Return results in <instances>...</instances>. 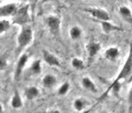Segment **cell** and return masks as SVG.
Masks as SVG:
<instances>
[{
    "mask_svg": "<svg viewBox=\"0 0 132 113\" xmlns=\"http://www.w3.org/2000/svg\"><path fill=\"white\" fill-rule=\"evenodd\" d=\"M100 50V44L96 42H91L88 45V55L89 59L93 58L97 55V53Z\"/></svg>",
    "mask_w": 132,
    "mask_h": 113,
    "instance_id": "cell-10",
    "label": "cell"
},
{
    "mask_svg": "<svg viewBox=\"0 0 132 113\" xmlns=\"http://www.w3.org/2000/svg\"><path fill=\"white\" fill-rule=\"evenodd\" d=\"M47 25L54 34H57L59 32L60 21L56 17H49L47 18Z\"/></svg>",
    "mask_w": 132,
    "mask_h": 113,
    "instance_id": "cell-5",
    "label": "cell"
},
{
    "mask_svg": "<svg viewBox=\"0 0 132 113\" xmlns=\"http://www.w3.org/2000/svg\"><path fill=\"white\" fill-rule=\"evenodd\" d=\"M120 13L122 16V18L125 19V21L132 23V14L129 8L126 7H121L120 8Z\"/></svg>",
    "mask_w": 132,
    "mask_h": 113,
    "instance_id": "cell-14",
    "label": "cell"
},
{
    "mask_svg": "<svg viewBox=\"0 0 132 113\" xmlns=\"http://www.w3.org/2000/svg\"><path fill=\"white\" fill-rule=\"evenodd\" d=\"M102 113H106V112H102Z\"/></svg>",
    "mask_w": 132,
    "mask_h": 113,
    "instance_id": "cell-26",
    "label": "cell"
},
{
    "mask_svg": "<svg viewBox=\"0 0 132 113\" xmlns=\"http://www.w3.org/2000/svg\"><path fill=\"white\" fill-rule=\"evenodd\" d=\"M119 55V50L116 47H111L107 49L105 52V56L110 60H114Z\"/></svg>",
    "mask_w": 132,
    "mask_h": 113,
    "instance_id": "cell-13",
    "label": "cell"
},
{
    "mask_svg": "<svg viewBox=\"0 0 132 113\" xmlns=\"http://www.w3.org/2000/svg\"><path fill=\"white\" fill-rule=\"evenodd\" d=\"M86 12H89L91 15H93L94 18L101 21H108L110 17L108 13L102 9H98V8H89V9H85Z\"/></svg>",
    "mask_w": 132,
    "mask_h": 113,
    "instance_id": "cell-4",
    "label": "cell"
},
{
    "mask_svg": "<svg viewBox=\"0 0 132 113\" xmlns=\"http://www.w3.org/2000/svg\"><path fill=\"white\" fill-rule=\"evenodd\" d=\"M102 30L104 31V32L106 33H109L111 31H119L121 30V28L114 26V25L109 23L107 21H102Z\"/></svg>",
    "mask_w": 132,
    "mask_h": 113,
    "instance_id": "cell-16",
    "label": "cell"
},
{
    "mask_svg": "<svg viewBox=\"0 0 132 113\" xmlns=\"http://www.w3.org/2000/svg\"><path fill=\"white\" fill-rule=\"evenodd\" d=\"M18 11L16 9V4L11 3L7 4V5L3 6L0 9V16L1 17H7V16H11V15H15V13Z\"/></svg>",
    "mask_w": 132,
    "mask_h": 113,
    "instance_id": "cell-7",
    "label": "cell"
},
{
    "mask_svg": "<svg viewBox=\"0 0 132 113\" xmlns=\"http://www.w3.org/2000/svg\"><path fill=\"white\" fill-rule=\"evenodd\" d=\"M9 26L10 24L7 21L2 20L1 22H0V33H3L5 31H7L9 28Z\"/></svg>",
    "mask_w": 132,
    "mask_h": 113,
    "instance_id": "cell-22",
    "label": "cell"
},
{
    "mask_svg": "<svg viewBox=\"0 0 132 113\" xmlns=\"http://www.w3.org/2000/svg\"><path fill=\"white\" fill-rule=\"evenodd\" d=\"M47 113H60V111H58V110H52V111H48Z\"/></svg>",
    "mask_w": 132,
    "mask_h": 113,
    "instance_id": "cell-24",
    "label": "cell"
},
{
    "mask_svg": "<svg viewBox=\"0 0 132 113\" xmlns=\"http://www.w3.org/2000/svg\"><path fill=\"white\" fill-rule=\"evenodd\" d=\"M42 83L45 87H51L56 83V78L53 75H46L43 78Z\"/></svg>",
    "mask_w": 132,
    "mask_h": 113,
    "instance_id": "cell-15",
    "label": "cell"
},
{
    "mask_svg": "<svg viewBox=\"0 0 132 113\" xmlns=\"http://www.w3.org/2000/svg\"><path fill=\"white\" fill-rule=\"evenodd\" d=\"M73 107H74V109L78 111H82L84 107V102L82 101V99H79V98L76 99L73 102Z\"/></svg>",
    "mask_w": 132,
    "mask_h": 113,
    "instance_id": "cell-20",
    "label": "cell"
},
{
    "mask_svg": "<svg viewBox=\"0 0 132 113\" xmlns=\"http://www.w3.org/2000/svg\"><path fill=\"white\" fill-rule=\"evenodd\" d=\"M22 105H23V103L22 101V98H21L18 92L15 90L14 95H13V97H12V101H11V106L12 108H14V109H18V108L22 107Z\"/></svg>",
    "mask_w": 132,
    "mask_h": 113,
    "instance_id": "cell-9",
    "label": "cell"
},
{
    "mask_svg": "<svg viewBox=\"0 0 132 113\" xmlns=\"http://www.w3.org/2000/svg\"><path fill=\"white\" fill-rule=\"evenodd\" d=\"M128 102H129V111L130 113H132V87L129 92V95H128Z\"/></svg>",
    "mask_w": 132,
    "mask_h": 113,
    "instance_id": "cell-23",
    "label": "cell"
},
{
    "mask_svg": "<svg viewBox=\"0 0 132 113\" xmlns=\"http://www.w3.org/2000/svg\"><path fill=\"white\" fill-rule=\"evenodd\" d=\"M69 89V84L68 83H64L61 85L59 91H58V93H59L60 95H65L68 93Z\"/></svg>",
    "mask_w": 132,
    "mask_h": 113,
    "instance_id": "cell-21",
    "label": "cell"
},
{
    "mask_svg": "<svg viewBox=\"0 0 132 113\" xmlns=\"http://www.w3.org/2000/svg\"><path fill=\"white\" fill-rule=\"evenodd\" d=\"M31 70L32 74H38L41 72V66H40V60H37L32 63L31 66Z\"/></svg>",
    "mask_w": 132,
    "mask_h": 113,
    "instance_id": "cell-17",
    "label": "cell"
},
{
    "mask_svg": "<svg viewBox=\"0 0 132 113\" xmlns=\"http://www.w3.org/2000/svg\"><path fill=\"white\" fill-rule=\"evenodd\" d=\"M39 95V90L36 87H30L25 90V96L28 100H32Z\"/></svg>",
    "mask_w": 132,
    "mask_h": 113,
    "instance_id": "cell-12",
    "label": "cell"
},
{
    "mask_svg": "<svg viewBox=\"0 0 132 113\" xmlns=\"http://www.w3.org/2000/svg\"><path fill=\"white\" fill-rule=\"evenodd\" d=\"M43 58L44 60L51 66H60V63L58 58L51 54L47 51H43Z\"/></svg>",
    "mask_w": 132,
    "mask_h": 113,
    "instance_id": "cell-6",
    "label": "cell"
},
{
    "mask_svg": "<svg viewBox=\"0 0 132 113\" xmlns=\"http://www.w3.org/2000/svg\"><path fill=\"white\" fill-rule=\"evenodd\" d=\"M72 66L74 69H78V70H81L82 69H84V62H82L80 59H78V58H74L72 60Z\"/></svg>",
    "mask_w": 132,
    "mask_h": 113,
    "instance_id": "cell-19",
    "label": "cell"
},
{
    "mask_svg": "<svg viewBox=\"0 0 132 113\" xmlns=\"http://www.w3.org/2000/svg\"><path fill=\"white\" fill-rule=\"evenodd\" d=\"M130 76H132V60H131V54H130V52H129V55H128L127 60L125 63V64H124L123 68L121 69V72L119 73L118 76L116 78V79L111 84V86L107 88V90L101 96L100 98H98V101H102V100L104 99V98L106 97V96L109 93L110 90H111L112 87L115 86L116 84L120 83L119 82L121 81V79H127V78H129Z\"/></svg>",
    "mask_w": 132,
    "mask_h": 113,
    "instance_id": "cell-1",
    "label": "cell"
},
{
    "mask_svg": "<svg viewBox=\"0 0 132 113\" xmlns=\"http://www.w3.org/2000/svg\"><path fill=\"white\" fill-rule=\"evenodd\" d=\"M82 84L84 86V88L88 89L93 93H97V87L93 83V82L89 78H84L82 80Z\"/></svg>",
    "mask_w": 132,
    "mask_h": 113,
    "instance_id": "cell-11",
    "label": "cell"
},
{
    "mask_svg": "<svg viewBox=\"0 0 132 113\" xmlns=\"http://www.w3.org/2000/svg\"><path fill=\"white\" fill-rule=\"evenodd\" d=\"M70 36L73 40H77L81 36V30L80 28H78V27H73L70 29Z\"/></svg>",
    "mask_w": 132,
    "mask_h": 113,
    "instance_id": "cell-18",
    "label": "cell"
},
{
    "mask_svg": "<svg viewBox=\"0 0 132 113\" xmlns=\"http://www.w3.org/2000/svg\"><path fill=\"white\" fill-rule=\"evenodd\" d=\"M32 40V31L30 27L22 28L20 35L18 38V48H16V55L20 52H22V50L27 46L31 43Z\"/></svg>",
    "mask_w": 132,
    "mask_h": 113,
    "instance_id": "cell-2",
    "label": "cell"
},
{
    "mask_svg": "<svg viewBox=\"0 0 132 113\" xmlns=\"http://www.w3.org/2000/svg\"><path fill=\"white\" fill-rule=\"evenodd\" d=\"M27 60H28V55H26V54H24V55H22L19 58V60L18 62V64H16V73H15L16 79L19 78L24 66L26 64V63L27 62Z\"/></svg>",
    "mask_w": 132,
    "mask_h": 113,
    "instance_id": "cell-8",
    "label": "cell"
},
{
    "mask_svg": "<svg viewBox=\"0 0 132 113\" xmlns=\"http://www.w3.org/2000/svg\"><path fill=\"white\" fill-rule=\"evenodd\" d=\"M27 10H28V7L26 6V7L20 8L19 10L16 11V12L15 13V17H14V21L16 23L23 24L27 22L29 19Z\"/></svg>",
    "mask_w": 132,
    "mask_h": 113,
    "instance_id": "cell-3",
    "label": "cell"
},
{
    "mask_svg": "<svg viewBox=\"0 0 132 113\" xmlns=\"http://www.w3.org/2000/svg\"><path fill=\"white\" fill-rule=\"evenodd\" d=\"M130 3L132 4V0H130Z\"/></svg>",
    "mask_w": 132,
    "mask_h": 113,
    "instance_id": "cell-25",
    "label": "cell"
}]
</instances>
